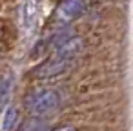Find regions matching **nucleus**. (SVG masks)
<instances>
[{
    "mask_svg": "<svg viewBox=\"0 0 133 131\" xmlns=\"http://www.w3.org/2000/svg\"><path fill=\"white\" fill-rule=\"evenodd\" d=\"M26 106H28V111L35 116L48 115L60 106V95L55 89H42V91L33 93L26 100Z\"/></svg>",
    "mask_w": 133,
    "mask_h": 131,
    "instance_id": "1",
    "label": "nucleus"
},
{
    "mask_svg": "<svg viewBox=\"0 0 133 131\" xmlns=\"http://www.w3.org/2000/svg\"><path fill=\"white\" fill-rule=\"evenodd\" d=\"M82 38L80 37H68L66 40H62L60 44H57V51H55V60H66L71 62L80 51H82Z\"/></svg>",
    "mask_w": 133,
    "mask_h": 131,
    "instance_id": "2",
    "label": "nucleus"
},
{
    "mask_svg": "<svg viewBox=\"0 0 133 131\" xmlns=\"http://www.w3.org/2000/svg\"><path fill=\"white\" fill-rule=\"evenodd\" d=\"M68 67H69V62H66V60H53L51 64H46V66L38 71V77H40V78H46V77H55V75L64 73Z\"/></svg>",
    "mask_w": 133,
    "mask_h": 131,
    "instance_id": "3",
    "label": "nucleus"
},
{
    "mask_svg": "<svg viewBox=\"0 0 133 131\" xmlns=\"http://www.w3.org/2000/svg\"><path fill=\"white\" fill-rule=\"evenodd\" d=\"M82 2H84V0H64V4L60 8V17L64 20L75 18L82 11Z\"/></svg>",
    "mask_w": 133,
    "mask_h": 131,
    "instance_id": "4",
    "label": "nucleus"
},
{
    "mask_svg": "<svg viewBox=\"0 0 133 131\" xmlns=\"http://www.w3.org/2000/svg\"><path fill=\"white\" fill-rule=\"evenodd\" d=\"M18 120V109L17 107H8V111L4 113V120H2V131H11L15 127Z\"/></svg>",
    "mask_w": 133,
    "mask_h": 131,
    "instance_id": "5",
    "label": "nucleus"
},
{
    "mask_svg": "<svg viewBox=\"0 0 133 131\" xmlns=\"http://www.w3.org/2000/svg\"><path fill=\"white\" fill-rule=\"evenodd\" d=\"M22 131H48V124H46L44 120L35 118V120H29V122L22 127Z\"/></svg>",
    "mask_w": 133,
    "mask_h": 131,
    "instance_id": "6",
    "label": "nucleus"
},
{
    "mask_svg": "<svg viewBox=\"0 0 133 131\" xmlns=\"http://www.w3.org/2000/svg\"><path fill=\"white\" fill-rule=\"evenodd\" d=\"M9 82H11L9 78L2 82V87H0V102H2V100H6V98H8V91H9Z\"/></svg>",
    "mask_w": 133,
    "mask_h": 131,
    "instance_id": "7",
    "label": "nucleus"
},
{
    "mask_svg": "<svg viewBox=\"0 0 133 131\" xmlns=\"http://www.w3.org/2000/svg\"><path fill=\"white\" fill-rule=\"evenodd\" d=\"M51 131H77L73 126H64V127H57V129H51Z\"/></svg>",
    "mask_w": 133,
    "mask_h": 131,
    "instance_id": "8",
    "label": "nucleus"
}]
</instances>
